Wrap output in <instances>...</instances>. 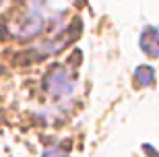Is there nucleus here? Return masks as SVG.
<instances>
[{
	"label": "nucleus",
	"mask_w": 159,
	"mask_h": 157,
	"mask_svg": "<svg viewBox=\"0 0 159 157\" xmlns=\"http://www.w3.org/2000/svg\"><path fill=\"white\" fill-rule=\"evenodd\" d=\"M41 157H68V149H66V147L56 145V147H52V149L43 151V153H41Z\"/></svg>",
	"instance_id": "20e7f679"
},
{
	"label": "nucleus",
	"mask_w": 159,
	"mask_h": 157,
	"mask_svg": "<svg viewBox=\"0 0 159 157\" xmlns=\"http://www.w3.org/2000/svg\"><path fill=\"white\" fill-rule=\"evenodd\" d=\"M141 50L149 58H159V29L147 27L141 33Z\"/></svg>",
	"instance_id": "f03ea898"
},
{
	"label": "nucleus",
	"mask_w": 159,
	"mask_h": 157,
	"mask_svg": "<svg viewBox=\"0 0 159 157\" xmlns=\"http://www.w3.org/2000/svg\"><path fill=\"white\" fill-rule=\"evenodd\" d=\"M134 79H136V85L139 87H149L155 79V70L151 66H139L134 72Z\"/></svg>",
	"instance_id": "7ed1b4c3"
},
{
	"label": "nucleus",
	"mask_w": 159,
	"mask_h": 157,
	"mask_svg": "<svg viewBox=\"0 0 159 157\" xmlns=\"http://www.w3.org/2000/svg\"><path fill=\"white\" fill-rule=\"evenodd\" d=\"M43 91L48 93V97L52 99H64L72 93L75 89V79L64 66H54V68L48 70V75L43 76V83H41Z\"/></svg>",
	"instance_id": "f257e3e1"
}]
</instances>
